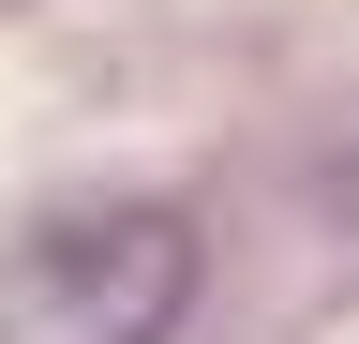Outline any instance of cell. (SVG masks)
Segmentation results:
<instances>
[{"label": "cell", "instance_id": "1", "mask_svg": "<svg viewBox=\"0 0 359 344\" xmlns=\"http://www.w3.org/2000/svg\"><path fill=\"white\" fill-rule=\"evenodd\" d=\"M195 315V209L120 195L0 254V344H165Z\"/></svg>", "mask_w": 359, "mask_h": 344}]
</instances>
